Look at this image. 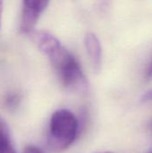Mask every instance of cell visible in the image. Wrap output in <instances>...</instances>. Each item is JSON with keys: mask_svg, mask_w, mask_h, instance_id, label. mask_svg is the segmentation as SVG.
I'll return each mask as SVG.
<instances>
[{"mask_svg": "<svg viewBox=\"0 0 152 153\" xmlns=\"http://www.w3.org/2000/svg\"><path fill=\"white\" fill-rule=\"evenodd\" d=\"M78 130L79 123L73 113L65 108L56 110L49 121L48 147L56 152L67 150L75 141Z\"/></svg>", "mask_w": 152, "mask_h": 153, "instance_id": "1", "label": "cell"}, {"mask_svg": "<svg viewBox=\"0 0 152 153\" xmlns=\"http://www.w3.org/2000/svg\"><path fill=\"white\" fill-rule=\"evenodd\" d=\"M47 56L65 88L75 90L86 86V80L81 64L61 43L54 48Z\"/></svg>", "mask_w": 152, "mask_h": 153, "instance_id": "2", "label": "cell"}, {"mask_svg": "<svg viewBox=\"0 0 152 153\" xmlns=\"http://www.w3.org/2000/svg\"><path fill=\"white\" fill-rule=\"evenodd\" d=\"M48 4V1L42 0H24L22 2L19 26L22 33L29 35L34 30L40 14L45 11Z\"/></svg>", "mask_w": 152, "mask_h": 153, "instance_id": "3", "label": "cell"}, {"mask_svg": "<svg viewBox=\"0 0 152 153\" xmlns=\"http://www.w3.org/2000/svg\"><path fill=\"white\" fill-rule=\"evenodd\" d=\"M84 46L89 59L96 73L100 72L102 65V48L99 38L92 32H88L84 37Z\"/></svg>", "mask_w": 152, "mask_h": 153, "instance_id": "4", "label": "cell"}, {"mask_svg": "<svg viewBox=\"0 0 152 153\" xmlns=\"http://www.w3.org/2000/svg\"><path fill=\"white\" fill-rule=\"evenodd\" d=\"M0 153H16L9 128L0 117Z\"/></svg>", "mask_w": 152, "mask_h": 153, "instance_id": "5", "label": "cell"}, {"mask_svg": "<svg viewBox=\"0 0 152 153\" xmlns=\"http://www.w3.org/2000/svg\"><path fill=\"white\" fill-rule=\"evenodd\" d=\"M21 100L22 98L20 94H18L17 92H10L5 95L4 100V105L7 109L13 111L19 107Z\"/></svg>", "mask_w": 152, "mask_h": 153, "instance_id": "6", "label": "cell"}, {"mask_svg": "<svg viewBox=\"0 0 152 153\" xmlns=\"http://www.w3.org/2000/svg\"><path fill=\"white\" fill-rule=\"evenodd\" d=\"M23 153H43L41 152V150H39L38 147L33 146V145H28Z\"/></svg>", "mask_w": 152, "mask_h": 153, "instance_id": "7", "label": "cell"}, {"mask_svg": "<svg viewBox=\"0 0 152 153\" xmlns=\"http://www.w3.org/2000/svg\"><path fill=\"white\" fill-rule=\"evenodd\" d=\"M145 78L147 80H151L152 79V58L151 60V62L149 63L146 71H145Z\"/></svg>", "mask_w": 152, "mask_h": 153, "instance_id": "8", "label": "cell"}, {"mask_svg": "<svg viewBox=\"0 0 152 153\" xmlns=\"http://www.w3.org/2000/svg\"><path fill=\"white\" fill-rule=\"evenodd\" d=\"M142 102H149V101H152V89L148 91L146 93L143 94V96L142 97Z\"/></svg>", "mask_w": 152, "mask_h": 153, "instance_id": "9", "label": "cell"}, {"mask_svg": "<svg viewBox=\"0 0 152 153\" xmlns=\"http://www.w3.org/2000/svg\"><path fill=\"white\" fill-rule=\"evenodd\" d=\"M2 12H3V2L0 1V28H1V21H2Z\"/></svg>", "mask_w": 152, "mask_h": 153, "instance_id": "10", "label": "cell"}, {"mask_svg": "<svg viewBox=\"0 0 152 153\" xmlns=\"http://www.w3.org/2000/svg\"><path fill=\"white\" fill-rule=\"evenodd\" d=\"M99 153H112V152H99Z\"/></svg>", "mask_w": 152, "mask_h": 153, "instance_id": "11", "label": "cell"}, {"mask_svg": "<svg viewBox=\"0 0 152 153\" xmlns=\"http://www.w3.org/2000/svg\"><path fill=\"white\" fill-rule=\"evenodd\" d=\"M150 153H152V152H150Z\"/></svg>", "mask_w": 152, "mask_h": 153, "instance_id": "12", "label": "cell"}]
</instances>
